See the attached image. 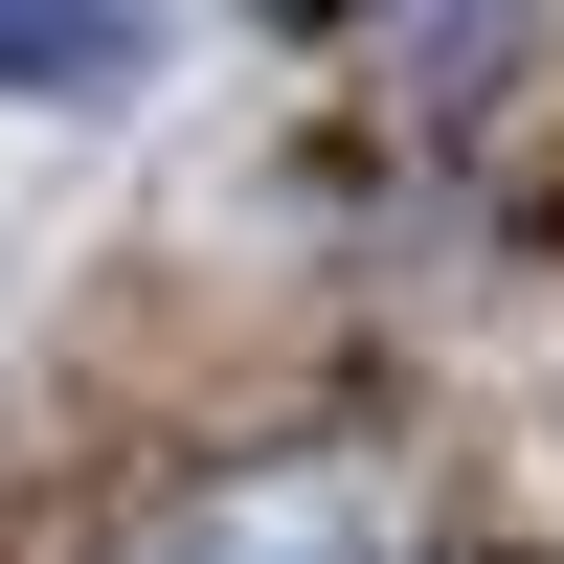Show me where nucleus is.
I'll return each instance as SVG.
<instances>
[{
	"mask_svg": "<svg viewBox=\"0 0 564 564\" xmlns=\"http://www.w3.org/2000/svg\"><path fill=\"white\" fill-rule=\"evenodd\" d=\"M271 23H294V45H316V23H361V0H271Z\"/></svg>",
	"mask_w": 564,
	"mask_h": 564,
	"instance_id": "obj_3",
	"label": "nucleus"
},
{
	"mask_svg": "<svg viewBox=\"0 0 564 564\" xmlns=\"http://www.w3.org/2000/svg\"><path fill=\"white\" fill-rule=\"evenodd\" d=\"M159 564H430V542H406L384 452H226V475H181Z\"/></svg>",
	"mask_w": 564,
	"mask_h": 564,
	"instance_id": "obj_1",
	"label": "nucleus"
},
{
	"mask_svg": "<svg viewBox=\"0 0 564 564\" xmlns=\"http://www.w3.org/2000/svg\"><path fill=\"white\" fill-rule=\"evenodd\" d=\"M181 0H0V90H135Z\"/></svg>",
	"mask_w": 564,
	"mask_h": 564,
	"instance_id": "obj_2",
	"label": "nucleus"
}]
</instances>
